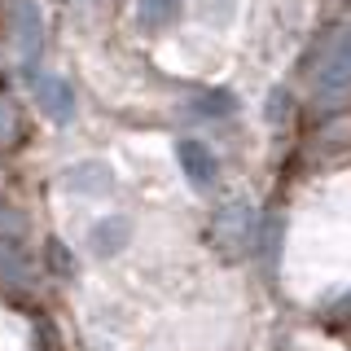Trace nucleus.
<instances>
[{"label":"nucleus","mask_w":351,"mask_h":351,"mask_svg":"<svg viewBox=\"0 0 351 351\" xmlns=\"http://www.w3.org/2000/svg\"><path fill=\"white\" fill-rule=\"evenodd\" d=\"M132 233H136V228H132L128 215H101L88 228V250H93L97 259H114L132 246Z\"/></svg>","instance_id":"nucleus-8"},{"label":"nucleus","mask_w":351,"mask_h":351,"mask_svg":"<svg viewBox=\"0 0 351 351\" xmlns=\"http://www.w3.org/2000/svg\"><path fill=\"white\" fill-rule=\"evenodd\" d=\"M5 27L18 44V58L27 66V75L40 71V53H44V14L36 0H5Z\"/></svg>","instance_id":"nucleus-3"},{"label":"nucleus","mask_w":351,"mask_h":351,"mask_svg":"<svg viewBox=\"0 0 351 351\" xmlns=\"http://www.w3.org/2000/svg\"><path fill=\"white\" fill-rule=\"evenodd\" d=\"M290 110H294V97L285 93V88H272L268 93V123H285V119H290Z\"/></svg>","instance_id":"nucleus-12"},{"label":"nucleus","mask_w":351,"mask_h":351,"mask_svg":"<svg viewBox=\"0 0 351 351\" xmlns=\"http://www.w3.org/2000/svg\"><path fill=\"white\" fill-rule=\"evenodd\" d=\"M237 110V101L224 93V88H215V93H202L197 97V119H228Z\"/></svg>","instance_id":"nucleus-11"},{"label":"nucleus","mask_w":351,"mask_h":351,"mask_svg":"<svg viewBox=\"0 0 351 351\" xmlns=\"http://www.w3.org/2000/svg\"><path fill=\"white\" fill-rule=\"evenodd\" d=\"M44 250H49V255H44V263H49L53 272H62V277H71V272H75V263H71V250H66L58 237H53V241H49Z\"/></svg>","instance_id":"nucleus-13"},{"label":"nucleus","mask_w":351,"mask_h":351,"mask_svg":"<svg viewBox=\"0 0 351 351\" xmlns=\"http://www.w3.org/2000/svg\"><path fill=\"white\" fill-rule=\"evenodd\" d=\"M255 233H259V211L241 197H228L211 215V241L224 259H250L255 255Z\"/></svg>","instance_id":"nucleus-2"},{"label":"nucleus","mask_w":351,"mask_h":351,"mask_svg":"<svg viewBox=\"0 0 351 351\" xmlns=\"http://www.w3.org/2000/svg\"><path fill=\"white\" fill-rule=\"evenodd\" d=\"M0 75H5V53H0Z\"/></svg>","instance_id":"nucleus-14"},{"label":"nucleus","mask_w":351,"mask_h":351,"mask_svg":"<svg viewBox=\"0 0 351 351\" xmlns=\"http://www.w3.org/2000/svg\"><path fill=\"white\" fill-rule=\"evenodd\" d=\"M307 75H312V106L321 110V119L343 114L347 106V31L343 27H334L329 36L316 40Z\"/></svg>","instance_id":"nucleus-1"},{"label":"nucleus","mask_w":351,"mask_h":351,"mask_svg":"<svg viewBox=\"0 0 351 351\" xmlns=\"http://www.w3.org/2000/svg\"><path fill=\"white\" fill-rule=\"evenodd\" d=\"M31 93H36V106L40 114H49L53 123H75V114H80V93H75V84L66 80V75H53V71H36L31 75Z\"/></svg>","instance_id":"nucleus-4"},{"label":"nucleus","mask_w":351,"mask_h":351,"mask_svg":"<svg viewBox=\"0 0 351 351\" xmlns=\"http://www.w3.org/2000/svg\"><path fill=\"white\" fill-rule=\"evenodd\" d=\"M176 167L184 171V180H189L197 193H211L219 184V158H215V149L206 145V141H197V136L176 141Z\"/></svg>","instance_id":"nucleus-5"},{"label":"nucleus","mask_w":351,"mask_h":351,"mask_svg":"<svg viewBox=\"0 0 351 351\" xmlns=\"http://www.w3.org/2000/svg\"><path fill=\"white\" fill-rule=\"evenodd\" d=\"M62 189L75 193V197H101L114 189V167L101 158H80L75 167L62 171Z\"/></svg>","instance_id":"nucleus-7"},{"label":"nucleus","mask_w":351,"mask_h":351,"mask_svg":"<svg viewBox=\"0 0 351 351\" xmlns=\"http://www.w3.org/2000/svg\"><path fill=\"white\" fill-rule=\"evenodd\" d=\"M22 141V110L9 93H0V149L18 145Z\"/></svg>","instance_id":"nucleus-10"},{"label":"nucleus","mask_w":351,"mask_h":351,"mask_svg":"<svg viewBox=\"0 0 351 351\" xmlns=\"http://www.w3.org/2000/svg\"><path fill=\"white\" fill-rule=\"evenodd\" d=\"M180 9H184V0H136V22L145 31H162L180 18Z\"/></svg>","instance_id":"nucleus-9"},{"label":"nucleus","mask_w":351,"mask_h":351,"mask_svg":"<svg viewBox=\"0 0 351 351\" xmlns=\"http://www.w3.org/2000/svg\"><path fill=\"white\" fill-rule=\"evenodd\" d=\"M40 281V259L22 250V241H0V294L14 290H36Z\"/></svg>","instance_id":"nucleus-6"}]
</instances>
